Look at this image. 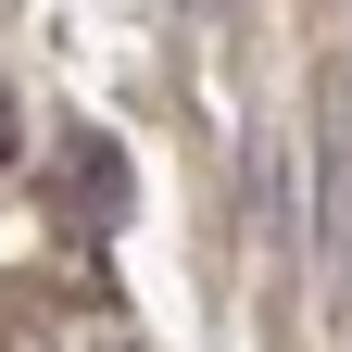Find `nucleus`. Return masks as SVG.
<instances>
[{
  "instance_id": "obj_1",
  "label": "nucleus",
  "mask_w": 352,
  "mask_h": 352,
  "mask_svg": "<svg viewBox=\"0 0 352 352\" xmlns=\"http://www.w3.org/2000/svg\"><path fill=\"white\" fill-rule=\"evenodd\" d=\"M0 164H13V88H0Z\"/></svg>"
},
{
  "instance_id": "obj_2",
  "label": "nucleus",
  "mask_w": 352,
  "mask_h": 352,
  "mask_svg": "<svg viewBox=\"0 0 352 352\" xmlns=\"http://www.w3.org/2000/svg\"><path fill=\"white\" fill-rule=\"evenodd\" d=\"M189 13H227V0H189Z\"/></svg>"
}]
</instances>
